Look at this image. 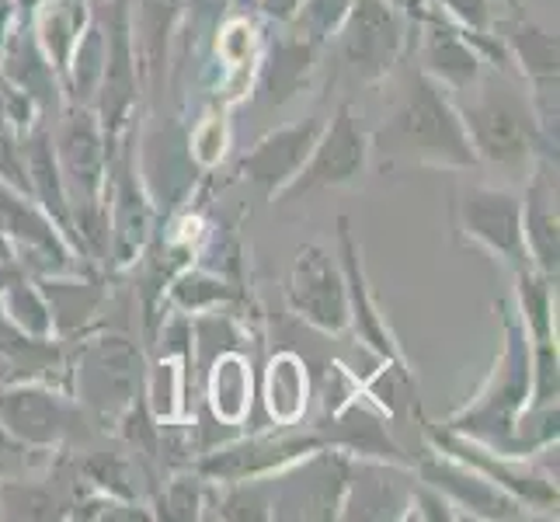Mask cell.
Here are the masks:
<instances>
[{"label":"cell","mask_w":560,"mask_h":522,"mask_svg":"<svg viewBox=\"0 0 560 522\" xmlns=\"http://www.w3.org/2000/svg\"><path fill=\"white\" fill-rule=\"evenodd\" d=\"M424 474H429L439 488H450L463 506H470V509H480V512H488V515H512V501L509 498H501L488 480H480L474 474H459V471H446V467H424Z\"/></svg>","instance_id":"d6986e66"},{"label":"cell","mask_w":560,"mask_h":522,"mask_svg":"<svg viewBox=\"0 0 560 522\" xmlns=\"http://www.w3.org/2000/svg\"><path fill=\"white\" fill-rule=\"evenodd\" d=\"M268 404H272V415L282 418V421H293L303 408V376L296 370V359H276L272 362V397H268Z\"/></svg>","instance_id":"484cf974"},{"label":"cell","mask_w":560,"mask_h":522,"mask_svg":"<svg viewBox=\"0 0 560 522\" xmlns=\"http://www.w3.org/2000/svg\"><path fill=\"white\" fill-rule=\"evenodd\" d=\"M341 488H345V463L331 460V456H320L303 471L300 480H293L289 491H300L296 506L303 515H331Z\"/></svg>","instance_id":"5bb4252c"},{"label":"cell","mask_w":560,"mask_h":522,"mask_svg":"<svg viewBox=\"0 0 560 522\" xmlns=\"http://www.w3.org/2000/svg\"><path fill=\"white\" fill-rule=\"evenodd\" d=\"M28 4H32V0H28Z\"/></svg>","instance_id":"7bdbcfd3"},{"label":"cell","mask_w":560,"mask_h":522,"mask_svg":"<svg viewBox=\"0 0 560 522\" xmlns=\"http://www.w3.org/2000/svg\"><path fill=\"white\" fill-rule=\"evenodd\" d=\"M349 8H352V0H311V4H306V25H311L314 38L331 32Z\"/></svg>","instance_id":"d6a6232c"},{"label":"cell","mask_w":560,"mask_h":522,"mask_svg":"<svg viewBox=\"0 0 560 522\" xmlns=\"http://www.w3.org/2000/svg\"><path fill=\"white\" fill-rule=\"evenodd\" d=\"M467 126L477 150L494 164H523L533 143L526 105L509 91H488L467 108Z\"/></svg>","instance_id":"3957f363"},{"label":"cell","mask_w":560,"mask_h":522,"mask_svg":"<svg viewBox=\"0 0 560 522\" xmlns=\"http://www.w3.org/2000/svg\"><path fill=\"white\" fill-rule=\"evenodd\" d=\"M73 411L38 386L0 391V425L25 446H52L70 432Z\"/></svg>","instance_id":"5b68a950"},{"label":"cell","mask_w":560,"mask_h":522,"mask_svg":"<svg viewBox=\"0 0 560 522\" xmlns=\"http://www.w3.org/2000/svg\"><path fill=\"white\" fill-rule=\"evenodd\" d=\"M60 158H63V171L70 178L73 196L81 199L77 206H88L94 202L102 188V171H105V150L98 140V129H94L91 115H73L63 129V140H60Z\"/></svg>","instance_id":"8fae6325"},{"label":"cell","mask_w":560,"mask_h":522,"mask_svg":"<svg viewBox=\"0 0 560 522\" xmlns=\"http://www.w3.org/2000/svg\"><path fill=\"white\" fill-rule=\"evenodd\" d=\"M226 297V289L220 282H212V279H185L178 289H175V300L182 306H188V311H199V306L206 303H217Z\"/></svg>","instance_id":"836d02e7"},{"label":"cell","mask_w":560,"mask_h":522,"mask_svg":"<svg viewBox=\"0 0 560 522\" xmlns=\"http://www.w3.org/2000/svg\"><path fill=\"white\" fill-rule=\"evenodd\" d=\"M81 25H84V0H56L38 18V35H43L46 53L56 67L67 63L70 49L81 38Z\"/></svg>","instance_id":"e0dca14e"},{"label":"cell","mask_w":560,"mask_h":522,"mask_svg":"<svg viewBox=\"0 0 560 522\" xmlns=\"http://www.w3.org/2000/svg\"><path fill=\"white\" fill-rule=\"evenodd\" d=\"M129 11L126 0H119L112 11V35L102 70V115L108 123V132L119 129L126 108L137 98V63H132V43H129Z\"/></svg>","instance_id":"30bf717a"},{"label":"cell","mask_w":560,"mask_h":522,"mask_svg":"<svg viewBox=\"0 0 560 522\" xmlns=\"http://www.w3.org/2000/svg\"><path fill=\"white\" fill-rule=\"evenodd\" d=\"M523 300H526V314L536 327L539 338H547V314H550V293L544 282H536L533 276H523Z\"/></svg>","instance_id":"e575fe53"},{"label":"cell","mask_w":560,"mask_h":522,"mask_svg":"<svg viewBox=\"0 0 560 522\" xmlns=\"http://www.w3.org/2000/svg\"><path fill=\"white\" fill-rule=\"evenodd\" d=\"M81 391L102 418H115L137 397L140 380V352L126 338H98L81 356Z\"/></svg>","instance_id":"7a4b0ae2"},{"label":"cell","mask_w":560,"mask_h":522,"mask_svg":"<svg viewBox=\"0 0 560 522\" xmlns=\"http://www.w3.org/2000/svg\"><path fill=\"white\" fill-rule=\"evenodd\" d=\"M14 279H18V276L11 272V268H0V289H4V286H11Z\"/></svg>","instance_id":"b9f144b4"},{"label":"cell","mask_w":560,"mask_h":522,"mask_svg":"<svg viewBox=\"0 0 560 522\" xmlns=\"http://www.w3.org/2000/svg\"><path fill=\"white\" fill-rule=\"evenodd\" d=\"M199 485L191 477H182L164 495V515L167 519H196L199 512Z\"/></svg>","instance_id":"1f68e13d"},{"label":"cell","mask_w":560,"mask_h":522,"mask_svg":"<svg viewBox=\"0 0 560 522\" xmlns=\"http://www.w3.org/2000/svg\"><path fill=\"white\" fill-rule=\"evenodd\" d=\"M341 247H345V265H349V279H352V300H355V317H359V332L370 338L383 356H394L390 348V338H386V332L380 327L376 314L370 300H365V289H362V279H359V268H355V247H352V237H349V223L341 220Z\"/></svg>","instance_id":"d4e9b609"},{"label":"cell","mask_w":560,"mask_h":522,"mask_svg":"<svg viewBox=\"0 0 560 522\" xmlns=\"http://www.w3.org/2000/svg\"><path fill=\"white\" fill-rule=\"evenodd\" d=\"M25 442H18L4 425H0V480H11L18 474H25Z\"/></svg>","instance_id":"8d00e7d4"},{"label":"cell","mask_w":560,"mask_h":522,"mask_svg":"<svg viewBox=\"0 0 560 522\" xmlns=\"http://www.w3.org/2000/svg\"><path fill=\"white\" fill-rule=\"evenodd\" d=\"M446 4L463 18V22H470L474 28L488 25V0H446Z\"/></svg>","instance_id":"ab89813d"},{"label":"cell","mask_w":560,"mask_h":522,"mask_svg":"<svg viewBox=\"0 0 560 522\" xmlns=\"http://www.w3.org/2000/svg\"><path fill=\"white\" fill-rule=\"evenodd\" d=\"M0 234H11L22 244L43 247L46 255H52L60 265H67V255H63L60 241H56V234L49 230V223L43 217H35L25 202H18L4 185H0Z\"/></svg>","instance_id":"9a60e30c"},{"label":"cell","mask_w":560,"mask_h":522,"mask_svg":"<svg viewBox=\"0 0 560 522\" xmlns=\"http://www.w3.org/2000/svg\"><path fill=\"white\" fill-rule=\"evenodd\" d=\"M463 223L474 237L491 244L512 262H523V206L498 188H474L463 199Z\"/></svg>","instance_id":"ba28073f"},{"label":"cell","mask_w":560,"mask_h":522,"mask_svg":"<svg viewBox=\"0 0 560 522\" xmlns=\"http://www.w3.org/2000/svg\"><path fill=\"white\" fill-rule=\"evenodd\" d=\"M4 498V509L14 519H52L56 515V501L35 485H25V480H14V485H4L0 491Z\"/></svg>","instance_id":"4dcf8cb0"},{"label":"cell","mask_w":560,"mask_h":522,"mask_svg":"<svg viewBox=\"0 0 560 522\" xmlns=\"http://www.w3.org/2000/svg\"><path fill=\"white\" fill-rule=\"evenodd\" d=\"M311 56H314V46L303 43V38H296V43H285L276 49V67H272V98L282 102L293 94V88L300 84V77L306 73V67H311Z\"/></svg>","instance_id":"4316f807"},{"label":"cell","mask_w":560,"mask_h":522,"mask_svg":"<svg viewBox=\"0 0 560 522\" xmlns=\"http://www.w3.org/2000/svg\"><path fill=\"white\" fill-rule=\"evenodd\" d=\"M529 241L547 272H553L557 268V206H553V188L547 182H536L529 192Z\"/></svg>","instance_id":"44dd1931"},{"label":"cell","mask_w":560,"mask_h":522,"mask_svg":"<svg viewBox=\"0 0 560 522\" xmlns=\"http://www.w3.org/2000/svg\"><path fill=\"white\" fill-rule=\"evenodd\" d=\"M32 188L38 192V199L46 202V209L56 217V223L67 227V199H63V182H60V171H56V161H52V147H49V137L46 132H38L32 140Z\"/></svg>","instance_id":"7402d4cb"},{"label":"cell","mask_w":560,"mask_h":522,"mask_svg":"<svg viewBox=\"0 0 560 522\" xmlns=\"http://www.w3.org/2000/svg\"><path fill=\"white\" fill-rule=\"evenodd\" d=\"M46 297H49V317L63 327V332H73L81 327L84 321H91V314L98 311L102 293L88 282H49L46 286Z\"/></svg>","instance_id":"ffe728a7"},{"label":"cell","mask_w":560,"mask_h":522,"mask_svg":"<svg viewBox=\"0 0 560 522\" xmlns=\"http://www.w3.org/2000/svg\"><path fill=\"white\" fill-rule=\"evenodd\" d=\"M265 11L268 14H276V18H293L296 8H300V0H261Z\"/></svg>","instance_id":"60d3db41"},{"label":"cell","mask_w":560,"mask_h":522,"mask_svg":"<svg viewBox=\"0 0 560 522\" xmlns=\"http://www.w3.org/2000/svg\"><path fill=\"white\" fill-rule=\"evenodd\" d=\"M0 174H8V178L18 185V188H32L28 174H25V158H22V147L14 143L11 132L0 129Z\"/></svg>","instance_id":"d590c367"},{"label":"cell","mask_w":560,"mask_h":522,"mask_svg":"<svg viewBox=\"0 0 560 522\" xmlns=\"http://www.w3.org/2000/svg\"><path fill=\"white\" fill-rule=\"evenodd\" d=\"M4 297H8V303H4V314L22 327V332H28V335H35V338H46L49 335V324H52V317H49V306H46V300L35 293V289H28L22 279H14L11 286H4Z\"/></svg>","instance_id":"603a6c76"},{"label":"cell","mask_w":560,"mask_h":522,"mask_svg":"<svg viewBox=\"0 0 560 522\" xmlns=\"http://www.w3.org/2000/svg\"><path fill=\"white\" fill-rule=\"evenodd\" d=\"M317 446V439H258V442H244V446L223 450L217 456H209L202 463V471L212 477H226V480H241L250 474H261L268 467H279L282 460H293Z\"/></svg>","instance_id":"7c38bea8"},{"label":"cell","mask_w":560,"mask_h":522,"mask_svg":"<svg viewBox=\"0 0 560 522\" xmlns=\"http://www.w3.org/2000/svg\"><path fill=\"white\" fill-rule=\"evenodd\" d=\"M512 35V46L518 49V56H523V63L529 67V73L536 77H544V81H553L557 77V43L547 35V32H539L536 25H512L509 28Z\"/></svg>","instance_id":"cb8c5ba5"},{"label":"cell","mask_w":560,"mask_h":522,"mask_svg":"<svg viewBox=\"0 0 560 522\" xmlns=\"http://www.w3.org/2000/svg\"><path fill=\"white\" fill-rule=\"evenodd\" d=\"M429 67L432 73H439L442 81L453 88H470L477 81V56L470 53V46L456 38L453 32H435L429 43Z\"/></svg>","instance_id":"ac0fdd59"},{"label":"cell","mask_w":560,"mask_h":522,"mask_svg":"<svg viewBox=\"0 0 560 522\" xmlns=\"http://www.w3.org/2000/svg\"><path fill=\"white\" fill-rule=\"evenodd\" d=\"M182 0H140L137 4V35H140V56H143V70L158 73L164 63V46L171 25H175Z\"/></svg>","instance_id":"2e32d148"},{"label":"cell","mask_w":560,"mask_h":522,"mask_svg":"<svg viewBox=\"0 0 560 522\" xmlns=\"http://www.w3.org/2000/svg\"><path fill=\"white\" fill-rule=\"evenodd\" d=\"M383 153H404L415 161L432 164H470L474 147L463 132V123L453 115L446 98L435 84L418 77L408 102L397 108V115L380 132Z\"/></svg>","instance_id":"6da1fadb"},{"label":"cell","mask_w":560,"mask_h":522,"mask_svg":"<svg viewBox=\"0 0 560 522\" xmlns=\"http://www.w3.org/2000/svg\"><path fill=\"white\" fill-rule=\"evenodd\" d=\"M365 161V143L359 137V129L352 123V108L345 105L338 112L335 126L327 129L324 143L314 150V161L311 167L303 171V178H296L293 185V196H300V192H311V188H327V185H345L352 182L359 167Z\"/></svg>","instance_id":"9c48e42d"},{"label":"cell","mask_w":560,"mask_h":522,"mask_svg":"<svg viewBox=\"0 0 560 522\" xmlns=\"http://www.w3.org/2000/svg\"><path fill=\"white\" fill-rule=\"evenodd\" d=\"M91 480H98V485H105V488H112V491H119V495H132V488L126 485V467L119 460H108V456H102V460H91Z\"/></svg>","instance_id":"74e56055"},{"label":"cell","mask_w":560,"mask_h":522,"mask_svg":"<svg viewBox=\"0 0 560 522\" xmlns=\"http://www.w3.org/2000/svg\"><path fill=\"white\" fill-rule=\"evenodd\" d=\"M4 63H8V81L14 88H22L32 102H43V105H56V84H52V70L46 63V56L38 53L28 38L14 35L11 46L4 53Z\"/></svg>","instance_id":"4fadbf2b"},{"label":"cell","mask_w":560,"mask_h":522,"mask_svg":"<svg viewBox=\"0 0 560 522\" xmlns=\"http://www.w3.org/2000/svg\"><path fill=\"white\" fill-rule=\"evenodd\" d=\"M400 46V25L383 0H359L352 8L349 28H345V60L359 77H380Z\"/></svg>","instance_id":"8992f818"},{"label":"cell","mask_w":560,"mask_h":522,"mask_svg":"<svg viewBox=\"0 0 560 522\" xmlns=\"http://www.w3.org/2000/svg\"><path fill=\"white\" fill-rule=\"evenodd\" d=\"M77 60H73V88L81 98L94 91V84L102 81V70H105V38L98 28H91L84 38H77Z\"/></svg>","instance_id":"f1b7e54d"},{"label":"cell","mask_w":560,"mask_h":522,"mask_svg":"<svg viewBox=\"0 0 560 522\" xmlns=\"http://www.w3.org/2000/svg\"><path fill=\"white\" fill-rule=\"evenodd\" d=\"M261 509H268L265 506V498H261V491H241V495H234V498H226V506H223V515H230V519H265L268 512H261Z\"/></svg>","instance_id":"f35d334b"},{"label":"cell","mask_w":560,"mask_h":522,"mask_svg":"<svg viewBox=\"0 0 560 522\" xmlns=\"http://www.w3.org/2000/svg\"><path fill=\"white\" fill-rule=\"evenodd\" d=\"M317 132H320V123L317 119H306L300 126H285L272 137H265L255 150L244 158V174L250 182H258L265 192H276L282 188L285 182H293L303 161L311 158V150L317 143Z\"/></svg>","instance_id":"52a82bcc"},{"label":"cell","mask_w":560,"mask_h":522,"mask_svg":"<svg viewBox=\"0 0 560 522\" xmlns=\"http://www.w3.org/2000/svg\"><path fill=\"white\" fill-rule=\"evenodd\" d=\"M143 234H147V209L137 196L132 178H126L119 188V251H122V262H129L132 251L143 244Z\"/></svg>","instance_id":"83f0119b"},{"label":"cell","mask_w":560,"mask_h":522,"mask_svg":"<svg viewBox=\"0 0 560 522\" xmlns=\"http://www.w3.org/2000/svg\"><path fill=\"white\" fill-rule=\"evenodd\" d=\"M289 300H293V306L306 321H314L324 332H338V327H345V321H349L345 282L335 272L331 258H327L317 244H306L296 251Z\"/></svg>","instance_id":"277c9868"},{"label":"cell","mask_w":560,"mask_h":522,"mask_svg":"<svg viewBox=\"0 0 560 522\" xmlns=\"http://www.w3.org/2000/svg\"><path fill=\"white\" fill-rule=\"evenodd\" d=\"M217 411L223 418H241L244 411V401H247V376H244V366L234 359H223L217 366Z\"/></svg>","instance_id":"f546056e"}]
</instances>
